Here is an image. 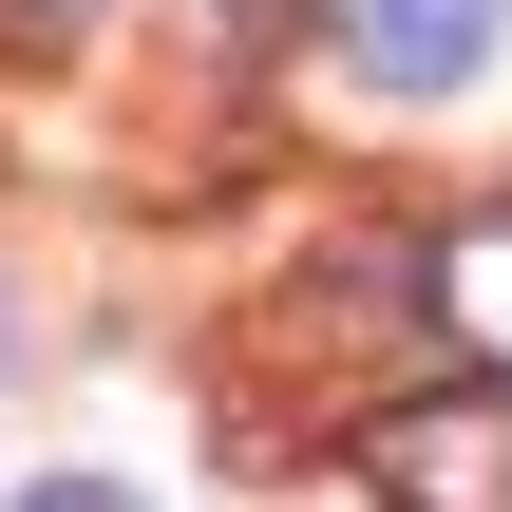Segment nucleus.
Returning <instances> with one entry per match:
<instances>
[{
	"mask_svg": "<svg viewBox=\"0 0 512 512\" xmlns=\"http://www.w3.org/2000/svg\"><path fill=\"white\" fill-rule=\"evenodd\" d=\"M437 323H475L494 380H512V228H456V247H437Z\"/></svg>",
	"mask_w": 512,
	"mask_h": 512,
	"instance_id": "obj_3",
	"label": "nucleus"
},
{
	"mask_svg": "<svg viewBox=\"0 0 512 512\" xmlns=\"http://www.w3.org/2000/svg\"><path fill=\"white\" fill-rule=\"evenodd\" d=\"M19 512H152V494H114V475H38Z\"/></svg>",
	"mask_w": 512,
	"mask_h": 512,
	"instance_id": "obj_4",
	"label": "nucleus"
},
{
	"mask_svg": "<svg viewBox=\"0 0 512 512\" xmlns=\"http://www.w3.org/2000/svg\"><path fill=\"white\" fill-rule=\"evenodd\" d=\"M361 475H380V512H512V380H437V399H380Z\"/></svg>",
	"mask_w": 512,
	"mask_h": 512,
	"instance_id": "obj_1",
	"label": "nucleus"
},
{
	"mask_svg": "<svg viewBox=\"0 0 512 512\" xmlns=\"http://www.w3.org/2000/svg\"><path fill=\"white\" fill-rule=\"evenodd\" d=\"M512 0H342V57L380 76V95H456V76H494Z\"/></svg>",
	"mask_w": 512,
	"mask_h": 512,
	"instance_id": "obj_2",
	"label": "nucleus"
}]
</instances>
